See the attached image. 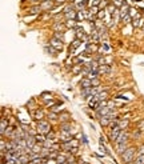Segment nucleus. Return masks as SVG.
Wrapping results in <instances>:
<instances>
[{
  "label": "nucleus",
  "instance_id": "f257e3e1",
  "mask_svg": "<svg viewBox=\"0 0 144 164\" xmlns=\"http://www.w3.org/2000/svg\"><path fill=\"white\" fill-rule=\"evenodd\" d=\"M136 152H138V150H136V148H134V147H128L127 150L122 154V160H123V162L126 163V164L131 163V162H134V160H135Z\"/></svg>",
  "mask_w": 144,
  "mask_h": 164
},
{
  "label": "nucleus",
  "instance_id": "f03ea898",
  "mask_svg": "<svg viewBox=\"0 0 144 164\" xmlns=\"http://www.w3.org/2000/svg\"><path fill=\"white\" fill-rule=\"evenodd\" d=\"M36 130H38L39 134L48 135L52 131V127H51V124L48 123L47 120H40V122H38V127H36Z\"/></svg>",
  "mask_w": 144,
  "mask_h": 164
},
{
  "label": "nucleus",
  "instance_id": "7ed1b4c3",
  "mask_svg": "<svg viewBox=\"0 0 144 164\" xmlns=\"http://www.w3.org/2000/svg\"><path fill=\"white\" fill-rule=\"evenodd\" d=\"M122 128H120L119 126H116L114 128H111V131H110V140L112 143H115L116 140H118V138L120 136V134H122Z\"/></svg>",
  "mask_w": 144,
  "mask_h": 164
},
{
  "label": "nucleus",
  "instance_id": "20e7f679",
  "mask_svg": "<svg viewBox=\"0 0 144 164\" xmlns=\"http://www.w3.org/2000/svg\"><path fill=\"white\" fill-rule=\"evenodd\" d=\"M50 44L55 48L56 51H62V50H63V47H64V46H63V40H62V39H59V38H55V36H52V39H51Z\"/></svg>",
  "mask_w": 144,
  "mask_h": 164
},
{
  "label": "nucleus",
  "instance_id": "39448f33",
  "mask_svg": "<svg viewBox=\"0 0 144 164\" xmlns=\"http://www.w3.org/2000/svg\"><path fill=\"white\" fill-rule=\"evenodd\" d=\"M90 39H91V42L94 43V44H99V42H100V34H99L98 28H94V30H91V32H90Z\"/></svg>",
  "mask_w": 144,
  "mask_h": 164
},
{
  "label": "nucleus",
  "instance_id": "423d86ee",
  "mask_svg": "<svg viewBox=\"0 0 144 164\" xmlns=\"http://www.w3.org/2000/svg\"><path fill=\"white\" fill-rule=\"evenodd\" d=\"M40 7H42L43 11H52L55 8V3H54V0H47V2L40 3Z\"/></svg>",
  "mask_w": 144,
  "mask_h": 164
},
{
  "label": "nucleus",
  "instance_id": "0eeeda50",
  "mask_svg": "<svg viewBox=\"0 0 144 164\" xmlns=\"http://www.w3.org/2000/svg\"><path fill=\"white\" fill-rule=\"evenodd\" d=\"M76 38L80 39V40H84V42L88 40L86 32H84V30H83V27L80 28V24H78V27H76Z\"/></svg>",
  "mask_w": 144,
  "mask_h": 164
},
{
  "label": "nucleus",
  "instance_id": "6e6552de",
  "mask_svg": "<svg viewBox=\"0 0 144 164\" xmlns=\"http://www.w3.org/2000/svg\"><path fill=\"white\" fill-rule=\"evenodd\" d=\"M128 138H130V135H128V132L124 130L122 131V134H120V136L118 138V140L115 142V144H120V143H127L128 142Z\"/></svg>",
  "mask_w": 144,
  "mask_h": 164
},
{
  "label": "nucleus",
  "instance_id": "1a4fd4ad",
  "mask_svg": "<svg viewBox=\"0 0 144 164\" xmlns=\"http://www.w3.org/2000/svg\"><path fill=\"white\" fill-rule=\"evenodd\" d=\"M95 112H96V116H98V118H103L104 115H108V114H110L111 110H110V108H108V106H107V107H100L99 110H96Z\"/></svg>",
  "mask_w": 144,
  "mask_h": 164
},
{
  "label": "nucleus",
  "instance_id": "9d476101",
  "mask_svg": "<svg viewBox=\"0 0 144 164\" xmlns=\"http://www.w3.org/2000/svg\"><path fill=\"white\" fill-rule=\"evenodd\" d=\"M98 72H99V75H108L111 72V67L108 64H103V66L99 67Z\"/></svg>",
  "mask_w": 144,
  "mask_h": 164
},
{
  "label": "nucleus",
  "instance_id": "9b49d317",
  "mask_svg": "<svg viewBox=\"0 0 144 164\" xmlns=\"http://www.w3.org/2000/svg\"><path fill=\"white\" fill-rule=\"evenodd\" d=\"M0 127H2V128H0V134H2V136H4V134H6V130L10 127V122H8L4 116L2 118V126H0Z\"/></svg>",
  "mask_w": 144,
  "mask_h": 164
},
{
  "label": "nucleus",
  "instance_id": "f8f14e48",
  "mask_svg": "<svg viewBox=\"0 0 144 164\" xmlns=\"http://www.w3.org/2000/svg\"><path fill=\"white\" fill-rule=\"evenodd\" d=\"M40 12H43L42 7H40V4H35V6H32L30 8V12H28V14H31V15H39Z\"/></svg>",
  "mask_w": 144,
  "mask_h": 164
},
{
  "label": "nucleus",
  "instance_id": "ddd939ff",
  "mask_svg": "<svg viewBox=\"0 0 144 164\" xmlns=\"http://www.w3.org/2000/svg\"><path fill=\"white\" fill-rule=\"evenodd\" d=\"M130 6H128V4L124 2V4L122 7L119 8V12H120V18H122V16H124V15H127V14H130Z\"/></svg>",
  "mask_w": 144,
  "mask_h": 164
},
{
  "label": "nucleus",
  "instance_id": "4468645a",
  "mask_svg": "<svg viewBox=\"0 0 144 164\" xmlns=\"http://www.w3.org/2000/svg\"><path fill=\"white\" fill-rule=\"evenodd\" d=\"M80 87H82V88H90V87H92V80L88 79V78H83L82 80H80Z\"/></svg>",
  "mask_w": 144,
  "mask_h": 164
},
{
  "label": "nucleus",
  "instance_id": "2eb2a0df",
  "mask_svg": "<svg viewBox=\"0 0 144 164\" xmlns=\"http://www.w3.org/2000/svg\"><path fill=\"white\" fill-rule=\"evenodd\" d=\"M76 15H78V12L75 10H72L70 12H66V14H64V18H66V20H76Z\"/></svg>",
  "mask_w": 144,
  "mask_h": 164
},
{
  "label": "nucleus",
  "instance_id": "dca6fc26",
  "mask_svg": "<svg viewBox=\"0 0 144 164\" xmlns=\"http://www.w3.org/2000/svg\"><path fill=\"white\" fill-rule=\"evenodd\" d=\"M34 119L36 122H40V120H44V112L42 110H36L34 112Z\"/></svg>",
  "mask_w": 144,
  "mask_h": 164
},
{
  "label": "nucleus",
  "instance_id": "f3484780",
  "mask_svg": "<svg viewBox=\"0 0 144 164\" xmlns=\"http://www.w3.org/2000/svg\"><path fill=\"white\" fill-rule=\"evenodd\" d=\"M128 148V144L127 143H120V144H116V152H118V154H120L122 155L124 151H126Z\"/></svg>",
  "mask_w": 144,
  "mask_h": 164
},
{
  "label": "nucleus",
  "instance_id": "a211bd4d",
  "mask_svg": "<svg viewBox=\"0 0 144 164\" xmlns=\"http://www.w3.org/2000/svg\"><path fill=\"white\" fill-rule=\"evenodd\" d=\"M64 28H66V24H63V23H60V22H56L54 24V31L55 32H63Z\"/></svg>",
  "mask_w": 144,
  "mask_h": 164
},
{
  "label": "nucleus",
  "instance_id": "6ab92c4d",
  "mask_svg": "<svg viewBox=\"0 0 144 164\" xmlns=\"http://www.w3.org/2000/svg\"><path fill=\"white\" fill-rule=\"evenodd\" d=\"M70 114H67V112H63V114H60L59 115V120H60V123H67V122H70Z\"/></svg>",
  "mask_w": 144,
  "mask_h": 164
},
{
  "label": "nucleus",
  "instance_id": "aec40b11",
  "mask_svg": "<svg viewBox=\"0 0 144 164\" xmlns=\"http://www.w3.org/2000/svg\"><path fill=\"white\" fill-rule=\"evenodd\" d=\"M132 26L134 27H142L144 26V18H140V19H134L132 20Z\"/></svg>",
  "mask_w": 144,
  "mask_h": 164
},
{
  "label": "nucleus",
  "instance_id": "412c9836",
  "mask_svg": "<svg viewBox=\"0 0 144 164\" xmlns=\"http://www.w3.org/2000/svg\"><path fill=\"white\" fill-rule=\"evenodd\" d=\"M67 156L64 154H59V156L56 158V162H58V164H66L67 163Z\"/></svg>",
  "mask_w": 144,
  "mask_h": 164
},
{
  "label": "nucleus",
  "instance_id": "4be33fe9",
  "mask_svg": "<svg viewBox=\"0 0 144 164\" xmlns=\"http://www.w3.org/2000/svg\"><path fill=\"white\" fill-rule=\"evenodd\" d=\"M96 96H98V99L100 100V102H103V100H107V98H108V92H107V91H100L99 94H96Z\"/></svg>",
  "mask_w": 144,
  "mask_h": 164
},
{
  "label": "nucleus",
  "instance_id": "5701e85b",
  "mask_svg": "<svg viewBox=\"0 0 144 164\" xmlns=\"http://www.w3.org/2000/svg\"><path fill=\"white\" fill-rule=\"evenodd\" d=\"M128 126H130V122H128V119H123V120H120L119 122V127L122 128V130H127Z\"/></svg>",
  "mask_w": 144,
  "mask_h": 164
},
{
  "label": "nucleus",
  "instance_id": "b1692460",
  "mask_svg": "<svg viewBox=\"0 0 144 164\" xmlns=\"http://www.w3.org/2000/svg\"><path fill=\"white\" fill-rule=\"evenodd\" d=\"M42 150H43V144H40V143H36L35 146L32 147V152H34V154H40Z\"/></svg>",
  "mask_w": 144,
  "mask_h": 164
},
{
  "label": "nucleus",
  "instance_id": "393cba45",
  "mask_svg": "<svg viewBox=\"0 0 144 164\" xmlns=\"http://www.w3.org/2000/svg\"><path fill=\"white\" fill-rule=\"evenodd\" d=\"M120 20H122V23L123 24H128V23H131L132 22V16L130 14H127V15H124L120 18Z\"/></svg>",
  "mask_w": 144,
  "mask_h": 164
},
{
  "label": "nucleus",
  "instance_id": "a878e982",
  "mask_svg": "<svg viewBox=\"0 0 144 164\" xmlns=\"http://www.w3.org/2000/svg\"><path fill=\"white\" fill-rule=\"evenodd\" d=\"M66 27H68V28H75V27H78V24H79V22L78 20H66Z\"/></svg>",
  "mask_w": 144,
  "mask_h": 164
},
{
  "label": "nucleus",
  "instance_id": "bb28decb",
  "mask_svg": "<svg viewBox=\"0 0 144 164\" xmlns=\"http://www.w3.org/2000/svg\"><path fill=\"white\" fill-rule=\"evenodd\" d=\"M71 123L70 122H67V123H62V126H60V131H68V132H71Z\"/></svg>",
  "mask_w": 144,
  "mask_h": 164
},
{
  "label": "nucleus",
  "instance_id": "cd10ccee",
  "mask_svg": "<svg viewBox=\"0 0 144 164\" xmlns=\"http://www.w3.org/2000/svg\"><path fill=\"white\" fill-rule=\"evenodd\" d=\"M35 139H36V143H40V144H43L44 142H46V135H43V134H38L35 136Z\"/></svg>",
  "mask_w": 144,
  "mask_h": 164
},
{
  "label": "nucleus",
  "instance_id": "c85d7f7f",
  "mask_svg": "<svg viewBox=\"0 0 144 164\" xmlns=\"http://www.w3.org/2000/svg\"><path fill=\"white\" fill-rule=\"evenodd\" d=\"M83 70V64H75V67H72V74H79Z\"/></svg>",
  "mask_w": 144,
  "mask_h": 164
},
{
  "label": "nucleus",
  "instance_id": "c756f323",
  "mask_svg": "<svg viewBox=\"0 0 144 164\" xmlns=\"http://www.w3.org/2000/svg\"><path fill=\"white\" fill-rule=\"evenodd\" d=\"M132 163L134 164H144V155H138Z\"/></svg>",
  "mask_w": 144,
  "mask_h": 164
},
{
  "label": "nucleus",
  "instance_id": "7c9ffc66",
  "mask_svg": "<svg viewBox=\"0 0 144 164\" xmlns=\"http://www.w3.org/2000/svg\"><path fill=\"white\" fill-rule=\"evenodd\" d=\"M99 8H100V7H98V6H91V7H90V14L94 15V16H96V15L99 14Z\"/></svg>",
  "mask_w": 144,
  "mask_h": 164
},
{
  "label": "nucleus",
  "instance_id": "2f4dec72",
  "mask_svg": "<svg viewBox=\"0 0 144 164\" xmlns=\"http://www.w3.org/2000/svg\"><path fill=\"white\" fill-rule=\"evenodd\" d=\"M84 19H86V15H84V12L83 11H78L76 20H78V22H84Z\"/></svg>",
  "mask_w": 144,
  "mask_h": 164
},
{
  "label": "nucleus",
  "instance_id": "473e14b6",
  "mask_svg": "<svg viewBox=\"0 0 144 164\" xmlns=\"http://www.w3.org/2000/svg\"><path fill=\"white\" fill-rule=\"evenodd\" d=\"M80 46H82V40H80V39H78V38H76L75 40H74V43H72V48H75V50H76V48H79Z\"/></svg>",
  "mask_w": 144,
  "mask_h": 164
},
{
  "label": "nucleus",
  "instance_id": "72a5a7b5",
  "mask_svg": "<svg viewBox=\"0 0 144 164\" xmlns=\"http://www.w3.org/2000/svg\"><path fill=\"white\" fill-rule=\"evenodd\" d=\"M48 119H51V120H59V115L56 114V112L51 111L50 114H48Z\"/></svg>",
  "mask_w": 144,
  "mask_h": 164
},
{
  "label": "nucleus",
  "instance_id": "f704fd0d",
  "mask_svg": "<svg viewBox=\"0 0 144 164\" xmlns=\"http://www.w3.org/2000/svg\"><path fill=\"white\" fill-rule=\"evenodd\" d=\"M46 138H47V139H51V140H55V142L58 140V139H56V134H55V131H54V130H52L48 135H46Z\"/></svg>",
  "mask_w": 144,
  "mask_h": 164
},
{
  "label": "nucleus",
  "instance_id": "c9c22d12",
  "mask_svg": "<svg viewBox=\"0 0 144 164\" xmlns=\"http://www.w3.org/2000/svg\"><path fill=\"white\" fill-rule=\"evenodd\" d=\"M106 12H107V10H103V11H99V14L96 15V18H98L99 20H102V19H104L106 18Z\"/></svg>",
  "mask_w": 144,
  "mask_h": 164
},
{
  "label": "nucleus",
  "instance_id": "e433bc0d",
  "mask_svg": "<svg viewBox=\"0 0 144 164\" xmlns=\"http://www.w3.org/2000/svg\"><path fill=\"white\" fill-rule=\"evenodd\" d=\"M44 50H46V52H48V54H50V52H51V55H55L54 52L56 51L55 48H54V47L51 46V44H50V47H48V46H46V47H44Z\"/></svg>",
  "mask_w": 144,
  "mask_h": 164
},
{
  "label": "nucleus",
  "instance_id": "4c0bfd02",
  "mask_svg": "<svg viewBox=\"0 0 144 164\" xmlns=\"http://www.w3.org/2000/svg\"><path fill=\"white\" fill-rule=\"evenodd\" d=\"M114 4H115V6L118 7V8H120V7H122L123 4H124V0H114Z\"/></svg>",
  "mask_w": 144,
  "mask_h": 164
},
{
  "label": "nucleus",
  "instance_id": "58836bf2",
  "mask_svg": "<svg viewBox=\"0 0 144 164\" xmlns=\"http://www.w3.org/2000/svg\"><path fill=\"white\" fill-rule=\"evenodd\" d=\"M42 99H44V100H46V102H47L48 99H50V100L52 99V96H51V94H47V92H44V94L42 95Z\"/></svg>",
  "mask_w": 144,
  "mask_h": 164
},
{
  "label": "nucleus",
  "instance_id": "ea45409f",
  "mask_svg": "<svg viewBox=\"0 0 144 164\" xmlns=\"http://www.w3.org/2000/svg\"><path fill=\"white\" fill-rule=\"evenodd\" d=\"M71 144H72V147H74V148H78V146H79L78 139H72L71 140Z\"/></svg>",
  "mask_w": 144,
  "mask_h": 164
},
{
  "label": "nucleus",
  "instance_id": "a19ab883",
  "mask_svg": "<svg viewBox=\"0 0 144 164\" xmlns=\"http://www.w3.org/2000/svg\"><path fill=\"white\" fill-rule=\"evenodd\" d=\"M103 52H110V46L107 43H103Z\"/></svg>",
  "mask_w": 144,
  "mask_h": 164
},
{
  "label": "nucleus",
  "instance_id": "79ce46f5",
  "mask_svg": "<svg viewBox=\"0 0 144 164\" xmlns=\"http://www.w3.org/2000/svg\"><path fill=\"white\" fill-rule=\"evenodd\" d=\"M92 87H99V79L98 78L92 80Z\"/></svg>",
  "mask_w": 144,
  "mask_h": 164
},
{
  "label": "nucleus",
  "instance_id": "37998d69",
  "mask_svg": "<svg viewBox=\"0 0 144 164\" xmlns=\"http://www.w3.org/2000/svg\"><path fill=\"white\" fill-rule=\"evenodd\" d=\"M104 62H106V64L110 66V63L112 62V58H111V56H106V58H104Z\"/></svg>",
  "mask_w": 144,
  "mask_h": 164
},
{
  "label": "nucleus",
  "instance_id": "c03bdc74",
  "mask_svg": "<svg viewBox=\"0 0 144 164\" xmlns=\"http://www.w3.org/2000/svg\"><path fill=\"white\" fill-rule=\"evenodd\" d=\"M138 154H139V155H144V146H142V147L139 148V150H138Z\"/></svg>",
  "mask_w": 144,
  "mask_h": 164
},
{
  "label": "nucleus",
  "instance_id": "a18cd8bd",
  "mask_svg": "<svg viewBox=\"0 0 144 164\" xmlns=\"http://www.w3.org/2000/svg\"><path fill=\"white\" fill-rule=\"evenodd\" d=\"M55 2H56V3H64L66 0H55Z\"/></svg>",
  "mask_w": 144,
  "mask_h": 164
},
{
  "label": "nucleus",
  "instance_id": "49530a36",
  "mask_svg": "<svg viewBox=\"0 0 144 164\" xmlns=\"http://www.w3.org/2000/svg\"><path fill=\"white\" fill-rule=\"evenodd\" d=\"M75 2V0H70V3H74Z\"/></svg>",
  "mask_w": 144,
  "mask_h": 164
}]
</instances>
